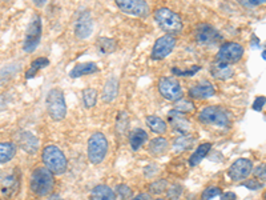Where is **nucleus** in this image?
<instances>
[{
    "label": "nucleus",
    "mask_w": 266,
    "mask_h": 200,
    "mask_svg": "<svg viewBox=\"0 0 266 200\" xmlns=\"http://www.w3.org/2000/svg\"><path fill=\"white\" fill-rule=\"evenodd\" d=\"M29 187L32 192L37 196H47L53 191L55 187V179L53 174L48 171L45 167L36 168L31 175Z\"/></svg>",
    "instance_id": "obj_1"
},
{
    "label": "nucleus",
    "mask_w": 266,
    "mask_h": 200,
    "mask_svg": "<svg viewBox=\"0 0 266 200\" xmlns=\"http://www.w3.org/2000/svg\"><path fill=\"white\" fill-rule=\"evenodd\" d=\"M43 163L45 168L52 172L53 175H63L68 167V162L63 151L52 144L47 146L43 150Z\"/></svg>",
    "instance_id": "obj_2"
},
{
    "label": "nucleus",
    "mask_w": 266,
    "mask_h": 200,
    "mask_svg": "<svg viewBox=\"0 0 266 200\" xmlns=\"http://www.w3.org/2000/svg\"><path fill=\"white\" fill-rule=\"evenodd\" d=\"M154 20L162 31H165L169 35L178 33L182 29V20L177 13L169 8H158L154 12Z\"/></svg>",
    "instance_id": "obj_3"
},
{
    "label": "nucleus",
    "mask_w": 266,
    "mask_h": 200,
    "mask_svg": "<svg viewBox=\"0 0 266 200\" xmlns=\"http://www.w3.org/2000/svg\"><path fill=\"white\" fill-rule=\"evenodd\" d=\"M108 152V140L103 132H95L88 140V159L92 164H100Z\"/></svg>",
    "instance_id": "obj_4"
},
{
    "label": "nucleus",
    "mask_w": 266,
    "mask_h": 200,
    "mask_svg": "<svg viewBox=\"0 0 266 200\" xmlns=\"http://www.w3.org/2000/svg\"><path fill=\"white\" fill-rule=\"evenodd\" d=\"M200 122L208 126L216 127H228L230 123V116L228 111L217 106H209L202 108V111L198 115Z\"/></svg>",
    "instance_id": "obj_5"
},
{
    "label": "nucleus",
    "mask_w": 266,
    "mask_h": 200,
    "mask_svg": "<svg viewBox=\"0 0 266 200\" xmlns=\"http://www.w3.org/2000/svg\"><path fill=\"white\" fill-rule=\"evenodd\" d=\"M47 111L53 120H63L67 115V104H65L63 91L59 88H52L47 95Z\"/></svg>",
    "instance_id": "obj_6"
},
{
    "label": "nucleus",
    "mask_w": 266,
    "mask_h": 200,
    "mask_svg": "<svg viewBox=\"0 0 266 200\" xmlns=\"http://www.w3.org/2000/svg\"><path fill=\"white\" fill-rule=\"evenodd\" d=\"M158 91L162 98H165L169 102H177L182 98L184 91L177 79L164 76L158 80Z\"/></svg>",
    "instance_id": "obj_7"
},
{
    "label": "nucleus",
    "mask_w": 266,
    "mask_h": 200,
    "mask_svg": "<svg viewBox=\"0 0 266 200\" xmlns=\"http://www.w3.org/2000/svg\"><path fill=\"white\" fill-rule=\"evenodd\" d=\"M194 39H196L198 44L212 47V45L218 44L222 40V36L213 25L201 23L194 29Z\"/></svg>",
    "instance_id": "obj_8"
},
{
    "label": "nucleus",
    "mask_w": 266,
    "mask_h": 200,
    "mask_svg": "<svg viewBox=\"0 0 266 200\" xmlns=\"http://www.w3.org/2000/svg\"><path fill=\"white\" fill-rule=\"evenodd\" d=\"M41 39V19L39 15H35L32 17V20L29 21L28 28L25 32L24 44H23V49L25 52H33L36 47L39 45Z\"/></svg>",
    "instance_id": "obj_9"
},
{
    "label": "nucleus",
    "mask_w": 266,
    "mask_h": 200,
    "mask_svg": "<svg viewBox=\"0 0 266 200\" xmlns=\"http://www.w3.org/2000/svg\"><path fill=\"white\" fill-rule=\"evenodd\" d=\"M120 11L136 17H146L149 15V5L145 0H115Z\"/></svg>",
    "instance_id": "obj_10"
},
{
    "label": "nucleus",
    "mask_w": 266,
    "mask_h": 200,
    "mask_svg": "<svg viewBox=\"0 0 266 200\" xmlns=\"http://www.w3.org/2000/svg\"><path fill=\"white\" fill-rule=\"evenodd\" d=\"M242 56H244V47L236 41H229V43H224L220 47L216 57L218 61L226 63V64H234L241 60Z\"/></svg>",
    "instance_id": "obj_11"
},
{
    "label": "nucleus",
    "mask_w": 266,
    "mask_h": 200,
    "mask_svg": "<svg viewBox=\"0 0 266 200\" xmlns=\"http://www.w3.org/2000/svg\"><path fill=\"white\" fill-rule=\"evenodd\" d=\"M176 37L173 35H164V36L158 37L157 40L154 41L153 48H152V59L153 60H162L169 55L176 47Z\"/></svg>",
    "instance_id": "obj_12"
},
{
    "label": "nucleus",
    "mask_w": 266,
    "mask_h": 200,
    "mask_svg": "<svg viewBox=\"0 0 266 200\" xmlns=\"http://www.w3.org/2000/svg\"><path fill=\"white\" fill-rule=\"evenodd\" d=\"M253 172V162L245 158L236 160L228 170L229 178L233 182H244L252 175Z\"/></svg>",
    "instance_id": "obj_13"
},
{
    "label": "nucleus",
    "mask_w": 266,
    "mask_h": 200,
    "mask_svg": "<svg viewBox=\"0 0 266 200\" xmlns=\"http://www.w3.org/2000/svg\"><path fill=\"white\" fill-rule=\"evenodd\" d=\"M93 31V21L89 11H81L75 23V35L79 39H87Z\"/></svg>",
    "instance_id": "obj_14"
},
{
    "label": "nucleus",
    "mask_w": 266,
    "mask_h": 200,
    "mask_svg": "<svg viewBox=\"0 0 266 200\" xmlns=\"http://www.w3.org/2000/svg\"><path fill=\"white\" fill-rule=\"evenodd\" d=\"M216 94V88L208 80H202L197 83L189 90V96L193 99H208L212 98Z\"/></svg>",
    "instance_id": "obj_15"
},
{
    "label": "nucleus",
    "mask_w": 266,
    "mask_h": 200,
    "mask_svg": "<svg viewBox=\"0 0 266 200\" xmlns=\"http://www.w3.org/2000/svg\"><path fill=\"white\" fill-rule=\"evenodd\" d=\"M210 74H212L213 78L218 79V80H228V79L233 76L234 71L233 68L230 67V64H226V63L216 60L210 65Z\"/></svg>",
    "instance_id": "obj_16"
},
{
    "label": "nucleus",
    "mask_w": 266,
    "mask_h": 200,
    "mask_svg": "<svg viewBox=\"0 0 266 200\" xmlns=\"http://www.w3.org/2000/svg\"><path fill=\"white\" fill-rule=\"evenodd\" d=\"M89 200H116V194L108 186L100 184L91 191Z\"/></svg>",
    "instance_id": "obj_17"
},
{
    "label": "nucleus",
    "mask_w": 266,
    "mask_h": 200,
    "mask_svg": "<svg viewBox=\"0 0 266 200\" xmlns=\"http://www.w3.org/2000/svg\"><path fill=\"white\" fill-rule=\"evenodd\" d=\"M146 140H148V134L141 128L133 130L131 132V136H129V144H131V148L133 151L140 150L144 146V143H146Z\"/></svg>",
    "instance_id": "obj_18"
},
{
    "label": "nucleus",
    "mask_w": 266,
    "mask_h": 200,
    "mask_svg": "<svg viewBox=\"0 0 266 200\" xmlns=\"http://www.w3.org/2000/svg\"><path fill=\"white\" fill-rule=\"evenodd\" d=\"M97 71H99V67H97L95 63H91V61H88V63H80V64H77L75 68H72L69 76L76 79L80 78V76H84V75L96 74Z\"/></svg>",
    "instance_id": "obj_19"
},
{
    "label": "nucleus",
    "mask_w": 266,
    "mask_h": 200,
    "mask_svg": "<svg viewBox=\"0 0 266 200\" xmlns=\"http://www.w3.org/2000/svg\"><path fill=\"white\" fill-rule=\"evenodd\" d=\"M169 122L170 124L176 128L177 131H180L181 134H186L188 130H189V120H186L182 114L177 112V111H172L169 112Z\"/></svg>",
    "instance_id": "obj_20"
},
{
    "label": "nucleus",
    "mask_w": 266,
    "mask_h": 200,
    "mask_svg": "<svg viewBox=\"0 0 266 200\" xmlns=\"http://www.w3.org/2000/svg\"><path fill=\"white\" fill-rule=\"evenodd\" d=\"M117 94H119V80L116 78H111L103 90V100L105 103L113 102L116 99Z\"/></svg>",
    "instance_id": "obj_21"
},
{
    "label": "nucleus",
    "mask_w": 266,
    "mask_h": 200,
    "mask_svg": "<svg viewBox=\"0 0 266 200\" xmlns=\"http://www.w3.org/2000/svg\"><path fill=\"white\" fill-rule=\"evenodd\" d=\"M16 146L11 142H1L0 143V164L8 163L16 155Z\"/></svg>",
    "instance_id": "obj_22"
},
{
    "label": "nucleus",
    "mask_w": 266,
    "mask_h": 200,
    "mask_svg": "<svg viewBox=\"0 0 266 200\" xmlns=\"http://www.w3.org/2000/svg\"><path fill=\"white\" fill-rule=\"evenodd\" d=\"M146 126L149 127L150 131H153L154 134H157V135H162V134H165L166 132V122H164L161 118H158V116H154V115H149V116H146Z\"/></svg>",
    "instance_id": "obj_23"
},
{
    "label": "nucleus",
    "mask_w": 266,
    "mask_h": 200,
    "mask_svg": "<svg viewBox=\"0 0 266 200\" xmlns=\"http://www.w3.org/2000/svg\"><path fill=\"white\" fill-rule=\"evenodd\" d=\"M48 65H49V60L47 59V57H44V56L37 57V59H35V60L31 63L29 68L27 70V72H25V79L35 78L39 71L45 68V67H48Z\"/></svg>",
    "instance_id": "obj_24"
},
{
    "label": "nucleus",
    "mask_w": 266,
    "mask_h": 200,
    "mask_svg": "<svg viewBox=\"0 0 266 200\" xmlns=\"http://www.w3.org/2000/svg\"><path fill=\"white\" fill-rule=\"evenodd\" d=\"M168 140L165 138H156V139L150 140L149 143V152L153 156H161L168 151Z\"/></svg>",
    "instance_id": "obj_25"
},
{
    "label": "nucleus",
    "mask_w": 266,
    "mask_h": 200,
    "mask_svg": "<svg viewBox=\"0 0 266 200\" xmlns=\"http://www.w3.org/2000/svg\"><path fill=\"white\" fill-rule=\"evenodd\" d=\"M210 148H212V144L210 143H202L200 144L197 147V150L192 154V156H190L189 159V164L192 166V167H194V166H197V164H200V162H201L204 158H206V155L209 154Z\"/></svg>",
    "instance_id": "obj_26"
},
{
    "label": "nucleus",
    "mask_w": 266,
    "mask_h": 200,
    "mask_svg": "<svg viewBox=\"0 0 266 200\" xmlns=\"http://www.w3.org/2000/svg\"><path fill=\"white\" fill-rule=\"evenodd\" d=\"M20 143L24 148V151L29 152V154H35L37 150V139L32 134H29V132H24V134H21L20 136Z\"/></svg>",
    "instance_id": "obj_27"
},
{
    "label": "nucleus",
    "mask_w": 266,
    "mask_h": 200,
    "mask_svg": "<svg viewBox=\"0 0 266 200\" xmlns=\"http://www.w3.org/2000/svg\"><path fill=\"white\" fill-rule=\"evenodd\" d=\"M194 142H196V139H194L193 136L182 135L180 136V138H177V139H174L173 150L176 152L185 151V150H188V148H190L193 146Z\"/></svg>",
    "instance_id": "obj_28"
},
{
    "label": "nucleus",
    "mask_w": 266,
    "mask_h": 200,
    "mask_svg": "<svg viewBox=\"0 0 266 200\" xmlns=\"http://www.w3.org/2000/svg\"><path fill=\"white\" fill-rule=\"evenodd\" d=\"M97 48L103 53H111L116 49V41L109 37H101L97 40Z\"/></svg>",
    "instance_id": "obj_29"
},
{
    "label": "nucleus",
    "mask_w": 266,
    "mask_h": 200,
    "mask_svg": "<svg viewBox=\"0 0 266 200\" xmlns=\"http://www.w3.org/2000/svg\"><path fill=\"white\" fill-rule=\"evenodd\" d=\"M83 102L87 108H92L97 102V91L95 88H85L83 91Z\"/></svg>",
    "instance_id": "obj_30"
},
{
    "label": "nucleus",
    "mask_w": 266,
    "mask_h": 200,
    "mask_svg": "<svg viewBox=\"0 0 266 200\" xmlns=\"http://www.w3.org/2000/svg\"><path fill=\"white\" fill-rule=\"evenodd\" d=\"M17 182H15V178L11 176L8 179H4L1 183H0V188H1V192L4 194V195H9V194H13L15 190H16Z\"/></svg>",
    "instance_id": "obj_31"
},
{
    "label": "nucleus",
    "mask_w": 266,
    "mask_h": 200,
    "mask_svg": "<svg viewBox=\"0 0 266 200\" xmlns=\"http://www.w3.org/2000/svg\"><path fill=\"white\" fill-rule=\"evenodd\" d=\"M174 111H177L180 114L192 112V111H194V104L192 102H189V100H182V99H180V100L176 102V110Z\"/></svg>",
    "instance_id": "obj_32"
},
{
    "label": "nucleus",
    "mask_w": 266,
    "mask_h": 200,
    "mask_svg": "<svg viewBox=\"0 0 266 200\" xmlns=\"http://www.w3.org/2000/svg\"><path fill=\"white\" fill-rule=\"evenodd\" d=\"M115 194H116V199L119 198L120 200H128L132 196V190L127 184H120Z\"/></svg>",
    "instance_id": "obj_33"
},
{
    "label": "nucleus",
    "mask_w": 266,
    "mask_h": 200,
    "mask_svg": "<svg viewBox=\"0 0 266 200\" xmlns=\"http://www.w3.org/2000/svg\"><path fill=\"white\" fill-rule=\"evenodd\" d=\"M166 188H168V182H166V180H157V182L150 184L149 190L152 194L158 195V194H162V192L165 191Z\"/></svg>",
    "instance_id": "obj_34"
},
{
    "label": "nucleus",
    "mask_w": 266,
    "mask_h": 200,
    "mask_svg": "<svg viewBox=\"0 0 266 200\" xmlns=\"http://www.w3.org/2000/svg\"><path fill=\"white\" fill-rule=\"evenodd\" d=\"M222 194L221 188L218 187H208L205 190V191L202 192L201 195V199L202 200H212L213 198H216V196H220Z\"/></svg>",
    "instance_id": "obj_35"
},
{
    "label": "nucleus",
    "mask_w": 266,
    "mask_h": 200,
    "mask_svg": "<svg viewBox=\"0 0 266 200\" xmlns=\"http://www.w3.org/2000/svg\"><path fill=\"white\" fill-rule=\"evenodd\" d=\"M201 70V67L200 65H194V67H192L190 70H186V71H181L178 70L177 67H174V68H172V72H173L176 76H193L196 72H198V71Z\"/></svg>",
    "instance_id": "obj_36"
},
{
    "label": "nucleus",
    "mask_w": 266,
    "mask_h": 200,
    "mask_svg": "<svg viewBox=\"0 0 266 200\" xmlns=\"http://www.w3.org/2000/svg\"><path fill=\"white\" fill-rule=\"evenodd\" d=\"M182 192V187L181 186H178V184H174V186H172V187L168 190V198L172 200H176L180 198V195H181Z\"/></svg>",
    "instance_id": "obj_37"
},
{
    "label": "nucleus",
    "mask_w": 266,
    "mask_h": 200,
    "mask_svg": "<svg viewBox=\"0 0 266 200\" xmlns=\"http://www.w3.org/2000/svg\"><path fill=\"white\" fill-rule=\"evenodd\" d=\"M264 106H265V98H264V96H261V98H257L256 100H254L253 110L258 111V112H260V111H262Z\"/></svg>",
    "instance_id": "obj_38"
},
{
    "label": "nucleus",
    "mask_w": 266,
    "mask_h": 200,
    "mask_svg": "<svg viewBox=\"0 0 266 200\" xmlns=\"http://www.w3.org/2000/svg\"><path fill=\"white\" fill-rule=\"evenodd\" d=\"M244 186H245L246 188H250V190H260V188H262V184L260 183L257 179L249 180V182L244 183Z\"/></svg>",
    "instance_id": "obj_39"
},
{
    "label": "nucleus",
    "mask_w": 266,
    "mask_h": 200,
    "mask_svg": "<svg viewBox=\"0 0 266 200\" xmlns=\"http://www.w3.org/2000/svg\"><path fill=\"white\" fill-rule=\"evenodd\" d=\"M254 175H256V178H257V180L261 179L262 182H265V166H264V164L260 166V167L254 171Z\"/></svg>",
    "instance_id": "obj_40"
},
{
    "label": "nucleus",
    "mask_w": 266,
    "mask_h": 200,
    "mask_svg": "<svg viewBox=\"0 0 266 200\" xmlns=\"http://www.w3.org/2000/svg\"><path fill=\"white\" fill-rule=\"evenodd\" d=\"M220 196H221V200H237V195L234 192H224Z\"/></svg>",
    "instance_id": "obj_41"
},
{
    "label": "nucleus",
    "mask_w": 266,
    "mask_h": 200,
    "mask_svg": "<svg viewBox=\"0 0 266 200\" xmlns=\"http://www.w3.org/2000/svg\"><path fill=\"white\" fill-rule=\"evenodd\" d=\"M7 96L5 95H0V111L4 110L5 107H7Z\"/></svg>",
    "instance_id": "obj_42"
},
{
    "label": "nucleus",
    "mask_w": 266,
    "mask_h": 200,
    "mask_svg": "<svg viewBox=\"0 0 266 200\" xmlns=\"http://www.w3.org/2000/svg\"><path fill=\"white\" fill-rule=\"evenodd\" d=\"M131 200H150V196L148 194H138L137 196H134Z\"/></svg>",
    "instance_id": "obj_43"
},
{
    "label": "nucleus",
    "mask_w": 266,
    "mask_h": 200,
    "mask_svg": "<svg viewBox=\"0 0 266 200\" xmlns=\"http://www.w3.org/2000/svg\"><path fill=\"white\" fill-rule=\"evenodd\" d=\"M248 1H249V4L254 5V7H256V5H261L265 3V0H248Z\"/></svg>",
    "instance_id": "obj_44"
},
{
    "label": "nucleus",
    "mask_w": 266,
    "mask_h": 200,
    "mask_svg": "<svg viewBox=\"0 0 266 200\" xmlns=\"http://www.w3.org/2000/svg\"><path fill=\"white\" fill-rule=\"evenodd\" d=\"M35 5H39V7H43L45 4V0H32Z\"/></svg>",
    "instance_id": "obj_45"
},
{
    "label": "nucleus",
    "mask_w": 266,
    "mask_h": 200,
    "mask_svg": "<svg viewBox=\"0 0 266 200\" xmlns=\"http://www.w3.org/2000/svg\"><path fill=\"white\" fill-rule=\"evenodd\" d=\"M265 56H266V52L265 51H262V59H265Z\"/></svg>",
    "instance_id": "obj_46"
},
{
    "label": "nucleus",
    "mask_w": 266,
    "mask_h": 200,
    "mask_svg": "<svg viewBox=\"0 0 266 200\" xmlns=\"http://www.w3.org/2000/svg\"><path fill=\"white\" fill-rule=\"evenodd\" d=\"M156 200H164V199H156Z\"/></svg>",
    "instance_id": "obj_47"
}]
</instances>
